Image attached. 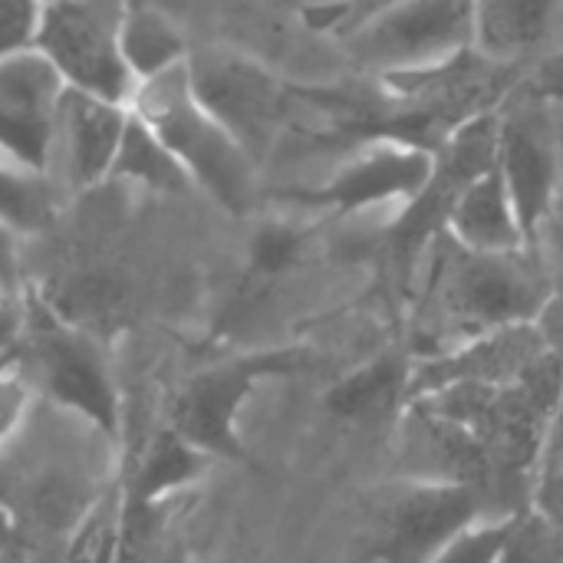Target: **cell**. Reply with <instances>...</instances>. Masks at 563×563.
<instances>
[{"label":"cell","mask_w":563,"mask_h":563,"mask_svg":"<svg viewBox=\"0 0 563 563\" xmlns=\"http://www.w3.org/2000/svg\"><path fill=\"white\" fill-rule=\"evenodd\" d=\"M429 257L419 317L435 323V340L442 343L435 353L495 330L534 327L558 294L541 254L531 251L482 257L442 238Z\"/></svg>","instance_id":"6da1fadb"},{"label":"cell","mask_w":563,"mask_h":563,"mask_svg":"<svg viewBox=\"0 0 563 563\" xmlns=\"http://www.w3.org/2000/svg\"><path fill=\"white\" fill-rule=\"evenodd\" d=\"M132 112L162 139L191 185L205 188L224 211L247 214L257 201V165L195 102L185 66L142 82Z\"/></svg>","instance_id":"7a4b0ae2"},{"label":"cell","mask_w":563,"mask_h":563,"mask_svg":"<svg viewBox=\"0 0 563 563\" xmlns=\"http://www.w3.org/2000/svg\"><path fill=\"white\" fill-rule=\"evenodd\" d=\"M495 145L498 112L462 125L435 152V168L422 191L412 201H406L399 214L389 221V228L379 234V257L386 261L399 294H406V287L412 284V274L422 264V257H429L432 247L445 238L459 195L495 165Z\"/></svg>","instance_id":"3957f363"},{"label":"cell","mask_w":563,"mask_h":563,"mask_svg":"<svg viewBox=\"0 0 563 563\" xmlns=\"http://www.w3.org/2000/svg\"><path fill=\"white\" fill-rule=\"evenodd\" d=\"M20 363L26 366L23 379L30 389L36 386L99 435H119V393L102 350L36 297H26V343Z\"/></svg>","instance_id":"277c9868"},{"label":"cell","mask_w":563,"mask_h":563,"mask_svg":"<svg viewBox=\"0 0 563 563\" xmlns=\"http://www.w3.org/2000/svg\"><path fill=\"white\" fill-rule=\"evenodd\" d=\"M185 73L195 102L257 165L274 148L294 112V86L274 76L251 53L231 46L191 49Z\"/></svg>","instance_id":"5b68a950"},{"label":"cell","mask_w":563,"mask_h":563,"mask_svg":"<svg viewBox=\"0 0 563 563\" xmlns=\"http://www.w3.org/2000/svg\"><path fill=\"white\" fill-rule=\"evenodd\" d=\"M313 363L317 356L310 350L290 346V350L251 353V356H238L221 366H211L181 386L165 426L178 432L191 449L208 455L211 462L228 459V462L247 465V452L238 435V416L244 402L251 399L254 386L267 379L307 373L313 369Z\"/></svg>","instance_id":"8992f818"},{"label":"cell","mask_w":563,"mask_h":563,"mask_svg":"<svg viewBox=\"0 0 563 563\" xmlns=\"http://www.w3.org/2000/svg\"><path fill=\"white\" fill-rule=\"evenodd\" d=\"M122 3H40L33 53L63 89L132 109L135 79L119 49Z\"/></svg>","instance_id":"52a82bcc"},{"label":"cell","mask_w":563,"mask_h":563,"mask_svg":"<svg viewBox=\"0 0 563 563\" xmlns=\"http://www.w3.org/2000/svg\"><path fill=\"white\" fill-rule=\"evenodd\" d=\"M343 46L379 76L432 69L472 49V3H373Z\"/></svg>","instance_id":"ba28073f"},{"label":"cell","mask_w":563,"mask_h":563,"mask_svg":"<svg viewBox=\"0 0 563 563\" xmlns=\"http://www.w3.org/2000/svg\"><path fill=\"white\" fill-rule=\"evenodd\" d=\"M501 518L508 515L498 501L475 485L406 482L383 508L373 561L432 563L465 531Z\"/></svg>","instance_id":"9c48e42d"},{"label":"cell","mask_w":563,"mask_h":563,"mask_svg":"<svg viewBox=\"0 0 563 563\" xmlns=\"http://www.w3.org/2000/svg\"><path fill=\"white\" fill-rule=\"evenodd\" d=\"M495 165L511 195L528 251L541 254L538 234L554 208L561 185V148L554 109L534 99L515 96L498 109Z\"/></svg>","instance_id":"30bf717a"},{"label":"cell","mask_w":563,"mask_h":563,"mask_svg":"<svg viewBox=\"0 0 563 563\" xmlns=\"http://www.w3.org/2000/svg\"><path fill=\"white\" fill-rule=\"evenodd\" d=\"M435 168V155L396 142H373L360 158L343 165L333 178L313 188H287L280 198L333 211L356 214L376 205H406L412 201Z\"/></svg>","instance_id":"8fae6325"},{"label":"cell","mask_w":563,"mask_h":563,"mask_svg":"<svg viewBox=\"0 0 563 563\" xmlns=\"http://www.w3.org/2000/svg\"><path fill=\"white\" fill-rule=\"evenodd\" d=\"M548 353L551 350L538 323L472 336L452 350L416 360L409 406L452 386H511L525 379Z\"/></svg>","instance_id":"7c38bea8"},{"label":"cell","mask_w":563,"mask_h":563,"mask_svg":"<svg viewBox=\"0 0 563 563\" xmlns=\"http://www.w3.org/2000/svg\"><path fill=\"white\" fill-rule=\"evenodd\" d=\"M129 112L132 109L125 106H112L66 89L56 109L46 181L73 195L106 181L125 135Z\"/></svg>","instance_id":"4fadbf2b"},{"label":"cell","mask_w":563,"mask_h":563,"mask_svg":"<svg viewBox=\"0 0 563 563\" xmlns=\"http://www.w3.org/2000/svg\"><path fill=\"white\" fill-rule=\"evenodd\" d=\"M63 92L59 76L36 53L0 63V158L46 178Z\"/></svg>","instance_id":"5bb4252c"},{"label":"cell","mask_w":563,"mask_h":563,"mask_svg":"<svg viewBox=\"0 0 563 563\" xmlns=\"http://www.w3.org/2000/svg\"><path fill=\"white\" fill-rule=\"evenodd\" d=\"M416 353L412 346H389L356 369L343 373L323 396V409L346 426H383L399 422L409 409Z\"/></svg>","instance_id":"9a60e30c"},{"label":"cell","mask_w":563,"mask_h":563,"mask_svg":"<svg viewBox=\"0 0 563 563\" xmlns=\"http://www.w3.org/2000/svg\"><path fill=\"white\" fill-rule=\"evenodd\" d=\"M445 238L455 247L468 254H482V257H505V254L528 251L525 231L518 224V214H515V205H511V195L505 188L498 165H492L459 195Z\"/></svg>","instance_id":"2e32d148"},{"label":"cell","mask_w":563,"mask_h":563,"mask_svg":"<svg viewBox=\"0 0 563 563\" xmlns=\"http://www.w3.org/2000/svg\"><path fill=\"white\" fill-rule=\"evenodd\" d=\"M558 3L492 0L472 3V49L492 63L528 66V56L548 40Z\"/></svg>","instance_id":"e0dca14e"},{"label":"cell","mask_w":563,"mask_h":563,"mask_svg":"<svg viewBox=\"0 0 563 563\" xmlns=\"http://www.w3.org/2000/svg\"><path fill=\"white\" fill-rule=\"evenodd\" d=\"M119 49H122V59H125L135 86L152 82V79L185 66L188 53H191L181 23L168 10L145 7V3L122 7Z\"/></svg>","instance_id":"ac0fdd59"},{"label":"cell","mask_w":563,"mask_h":563,"mask_svg":"<svg viewBox=\"0 0 563 563\" xmlns=\"http://www.w3.org/2000/svg\"><path fill=\"white\" fill-rule=\"evenodd\" d=\"M208 465H211L208 455H201L198 449H191L178 432H172L165 426L162 432H155V439L142 452L132 478L122 485L125 501L148 505V508L165 505L172 495H178L181 488H188L191 482H198Z\"/></svg>","instance_id":"d6986e66"},{"label":"cell","mask_w":563,"mask_h":563,"mask_svg":"<svg viewBox=\"0 0 563 563\" xmlns=\"http://www.w3.org/2000/svg\"><path fill=\"white\" fill-rule=\"evenodd\" d=\"M109 178H125L158 195H181L191 188V178L185 175V168L175 162V155L135 112H129V125H125Z\"/></svg>","instance_id":"ffe728a7"},{"label":"cell","mask_w":563,"mask_h":563,"mask_svg":"<svg viewBox=\"0 0 563 563\" xmlns=\"http://www.w3.org/2000/svg\"><path fill=\"white\" fill-rule=\"evenodd\" d=\"M122 528H125V492L122 485H109L86 505L79 521L69 528L63 563H115L122 548Z\"/></svg>","instance_id":"44dd1931"},{"label":"cell","mask_w":563,"mask_h":563,"mask_svg":"<svg viewBox=\"0 0 563 563\" xmlns=\"http://www.w3.org/2000/svg\"><path fill=\"white\" fill-rule=\"evenodd\" d=\"M53 208L56 191L43 175L0 158V228H7L13 238L40 234L49 228Z\"/></svg>","instance_id":"7402d4cb"},{"label":"cell","mask_w":563,"mask_h":563,"mask_svg":"<svg viewBox=\"0 0 563 563\" xmlns=\"http://www.w3.org/2000/svg\"><path fill=\"white\" fill-rule=\"evenodd\" d=\"M307 254V231L287 224V221H267L251 238V271L257 277H280L294 271Z\"/></svg>","instance_id":"603a6c76"},{"label":"cell","mask_w":563,"mask_h":563,"mask_svg":"<svg viewBox=\"0 0 563 563\" xmlns=\"http://www.w3.org/2000/svg\"><path fill=\"white\" fill-rule=\"evenodd\" d=\"M498 563H563V538L528 508L515 518Z\"/></svg>","instance_id":"cb8c5ba5"},{"label":"cell","mask_w":563,"mask_h":563,"mask_svg":"<svg viewBox=\"0 0 563 563\" xmlns=\"http://www.w3.org/2000/svg\"><path fill=\"white\" fill-rule=\"evenodd\" d=\"M515 528V518H501V521H485L472 531H465L452 548H445L432 563H498L508 534Z\"/></svg>","instance_id":"d4e9b609"},{"label":"cell","mask_w":563,"mask_h":563,"mask_svg":"<svg viewBox=\"0 0 563 563\" xmlns=\"http://www.w3.org/2000/svg\"><path fill=\"white\" fill-rule=\"evenodd\" d=\"M40 26V3L0 0V63L33 53Z\"/></svg>","instance_id":"484cf974"},{"label":"cell","mask_w":563,"mask_h":563,"mask_svg":"<svg viewBox=\"0 0 563 563\" xmlns=\"http://www.w3.org/2000/svg\"><path fill=\"white\" fill-rule=\"evenodd\" d=\"M26 343V297L16 290L0 294V373H10L23 360Z\"/></svg>","instance_id":"4316f807"},{"label":"cell","mask_w":563,"mask_h":563,"mask_svg":"<svg viewBox=\"0 0 563 563\" xmlns=\"http://www.w3.org/2000/svg\"><path fill=\"white\" fill-rule=\"evenodd\" d=\"M30 402H33V389L23 379V373L20 369L0 373V449L10 445L16 432L26 426Z\"/></svg>","instance_id":"83f0119b"},{"label":"cell","mask_w":563,"mask_h":563,"mask_svg":"<svg viewBox=\"0 0 563 563\" xmlns=\"http://www.w3.org/2000/svg\"><path fill=\"white\" fill-rule=\"evenodd\" d=\"M538 330H541V336H544L548 350L558 356V363L563 366V294L561 290L554 294V300H551V303H548V310L541 313Z\"/></svg>","instance_id":"f1b7e54d"},{"label":"cell","mask_w":563,"mask_h":563,"mask_svg":"<svg viewBox=\"0 0 563 563\" xmlns=\"http://www.w3.org/2000/svg\"><path fill=\"white\" fill-rule=\"evenodd\" d=\"M13 241L16 238L7 228H0V280L10 290H16V244Z\"/></svg>","instance_id":"f546056e"},{"label":"cell","mask_w":563,"mask_h":563,"mask_svg":"<svg viewBox=\"0 0 563 563\" xmlns=\"http://www.w3.org/2000/svg\"><path fill=\"white\" fill-rule=\"evenodd\" d=\"M13 515L0 505V561H3V554L10 551V544H13Z\"/></svg>","instance_id":"4dcf8cb0"},{"label":"cell","mask_w":563,"mask_h":563,"mask_svg":"<svg viewBox=\"0 0 563 563\" xmlns=\"http://www.w3.org/2000/svg\"><path fill=\"white\" fill-rule=\"evenodd\" d=\"M3 290H10V287H7V284H3V280H0V294H3Z\"/></svg>","instance_id":"1f68e13d"}]
</instances>
